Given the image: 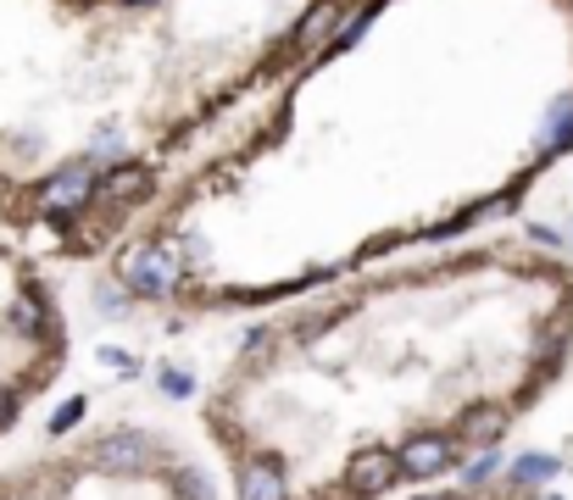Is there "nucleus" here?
Listing matches in <instances>:
<instances>
[{
  "instance_id": "nucleus-13",
  "label": "nucleus",
  "mask_w": 573,
  "mask_h": 500,
  "mask_svg": "<svg viewBox=\"0 0 573 500\" xmlns=\"http://www.w3.org/2000/svg\"><path fill=\"white\" fill-rule=\"evenodd\" d=\"M84 417H89V400H84V395H67L62 407L51 412V423H45V428H51V434L62 439V434H73V428H78Z\"/></svg>"
},
{
  "instance_id": "nucleus-22",
  "label": "nucleus",
  "mask_w": 573,
  "mask_h": 500,
  "mask_svg": "<svg viewBox=\"0 0 573 500\" xmlns=\"http://www.w3.org/2000/svg\"><path fill=\"white\" fill-rule=\"evenodd\" d=\"M530 239H540V245H562V234H557V228H540V223L530 228Z\"/></svg>"
},
{
  "instance_id": "nucleus-8",
  "label": "nucleus",
  "mask_w": 573,
  "mask_h": 500,
  "mask_svg": "<svg viewBox=\"0 0 573 500\" xmlns=\"http://www.w3.org/2000/svg\"><path fill=\"white\" fill-rule=\"evenodd\" d=\"M507 478H512V489H540V484L562 478V462L546 457V450H523V457L507 467Z\"/></svg>"
},
{
  "instance_id": "nucleus-4",
  "label": "nucleus",
  "mask_w": 573,
  "mask_h": 500,
  "mask_svg": "<svg viewBox=\"0 0 573 500\" xmlns=\"http://www.w3.org/2000/svg\"><path fill=\"white\" fill-rule=\"evenodd\" d=\"M451 462H457V439H451V434H412V439H401V450H396L401 484L440 478Z\"/></svg>"
},
{
  "instance_id": "nucleus-11",
  "label": "nucleus",
  "mask_w": 573,
  "mask_h": 500,
  "mask_svg": "<svg viewBox=\"0 0 573 500\" xmlns=\"http://www.w3.org/2000/svg\"><path fill=\"white\" fill-rule=\"evenodd\" d=\"M340 23H346L340 17V0H323V7L301 23V45H328L334 34H340Z\"/></svg>"
},
{
  "instance_id": "nucleus-20",
  "label": "nucleus",
  "mask_w": 573,
  "mask_h": 500,
  "mask_svg": "<svg viewBox=\"0 0 573 500\" xmlns=\"http://www.w3.org/2000/svg\"><path fill=\"white\" fill-rule=\"evenodd\" d=\"M273 345V328H251L246 334V357H257V350H267Z\"/></svg>"
},
{
  "instance_id": "nucleus-21",
  "label": "nucleus",
  "mask_w": 573,
  "mask_h": 500,
  "mask_svg": "<svg viewBox=\"0 0 573 500\" xmlns=\"http://www.w3.org/2000/svg\"><path fill=\"white\" fill-rule=\"evenodd\" d=\"M12 417H17V395H12V389H0V428H7Z\"/></svg>"
},
{
  "instance_id": "nucleus-5",
  "label": "nucleus",
  "mask_w": 573,
  "mask_h": 500,
  "mask_svg": "<svg viewBox=\"0 0 573 500\" xmlns=\"http://www.w3.org/2000/svg\"><path fill=\"white\" fill-rule=\"evenodd\" d=\"M346 478H351V495H357V500H368V495H385L390 484H401L396 450H390V445H362L357 457L346 462Z\"/></svg>"
},
{
  "instance_id": "nucleus-2",
  "label": "nucleus",
  "mask_w": 573,
  "mask_h": 500,
  "mask_svg": "<svg viewBox=\"0 0 573 500\" xmlns=\"http://www.w3.org/2000/svg\"><path fill=\"white\" fill-rule=\"evenodd\" d=\"M95 178H101V167H95V162H73V167H62V173H51V178L39 184L34 207L45 217H73V212H84L89 200H95Z\"/></svg>"
},
{
  "instance_id": "nucleus-23",
  "label": "nucleus",
  "mask_w": 573,
  "mask_h": 500,
  "mask_svg": "<svg viewBox=\"0 0 573 500\" xmlns=\"http://www.w3.org/2000/svg\"><path fill=\"white\" fill-rule=\"evenodd\" d=\"M418 500H451V495H418Z\"/></svg>"
},
{
  "instance_id": "nucleus-1",
  "label": "nucleus",
  "mask_w": 573,
  "mask_h": 500,
  "mask_svg": "<svg viewBox=\"0 0 573 500\" xmlns=\"http://www.w3.org/2000/svg\"><path fill=\"white\" fill-rule=\"evenodd\" d=\"M117 278L128 284V295H146V300H167L184 278V257L178 245H139L117 262Z\"/></svg>"
},
{
  "instance_id": "nucleus-14",
  "label": "nucleus",
  "mask_w": 573,
  "mask_h": 500,
  "mask_svg": "<svg viewBox=\"0 0 573 500\" xmlns=\"http://www.w3.org/2000/svg\"><path fill=\"white\" fill-rule=\"evenodd\" d=\"M17 334H39L45 328V300H34V295H23V300H12V317H7Z\"/></svg>"
},
{
  "instance_id": "nucleus-12",
  "label": "nucleus",
  "mask_w": 573,
  "mask_h": 500,
  "mask_svg": "<svg viewBox=\"0 0 573 500\" xmlns=\"http://www.w3.org/2000/svg\"><path fill=\"white\" fill-rule=\"evenodd\" d=\"M157 384H162L167 400H189V395H196V373L178 367V362H162V367H157Z\"/></svg>"
},
{
  "instance_id": "nucleus-17",
  "label": "nucleus",
  "mask_w": 573,
  "mask_h": 500,
  "mask_svg": "<svg viewBox=\"0 0 573 500\" xmlns=\"http://www.w3.org/2000/svg\"><path fill=\"white\" fill-rule=\"evenodd\" d=\"M496 467H501V457H496V445H485V450H479V457H473V462L462 467V484H468V489H479V484H485V478H490Z\"/></svg>"
},
{
  "instance_id": "nucleus-25",
  "label": "nucleus",
  "mask_w": 573,
  "mask_h": 500,
  "mask_svg": "<svg viewBox=\"0 0 573 500\" xmlns=\"http://www.w3.org/2000/svg\"><path fill=\"white\" fill-rule=\"evenodd\" d=\"M546 500H562V495H546Z\"/></svg>"
},
{
  "instance_id": "nucleus-18",
  "label": "nucleus",
  "mask_w": 573,
  "mask_h": 500,
  "mask_svg": "<svg viewBox=\"0 0 573 500\" xmlns=\"http://www.w3.org/2000/svg\"><path fill=\"white\" fill-rule=\"evenodd\" d=\"M101 362H107V367H117L123 378H134V373H139V362L128 357V350H117V345H101Z\"/></svg>"
},
{
  "instance_id": "nucleus-15",
  "label": "nucleus",
  "mask_w": 573,
  "mask_h": 500,
  "mask_svg": "<svg viewBox=\"0 0 573 500\" xmlns=\"http://www.w3.org/2000/svg\"><path fill=\"white\" fill-rule=\"evenodd\" d=\"M328 323H334V312H301L296 328H290V339H296V345H317V339L328 334Z\"/></svg>"
},
{
  "instance_id": "nucleus-19",
  "label": "nucleus",
  "mask_w": 573,
  "mask_h": 500,
  "mask_svg": "<svg viewBox=\"0 0 573 500\" xmlns=\"http://www.w3.org/2000/svg\"><path fill=\"white\" fill-rule=\"evenodd\" d=\"M207 250H212V245H207L201 234H184V267H207Z\"/></svg>"
},
{
  "instance_id": "nucleus-9",
  "label": "nucleus",
  "mask_w": 573,
  "mask_h": 500,
  "mask_svg": "<svg viewBox=\"0 0 573 500\" xmlns=\"http://www.w3.org/2000/svg\"><path fill=\"white\" fill-rule=\"evenodd\" d=\"M457 428H462V439H473V445H501L507 412H501V407H468Z\"/></svg>"
},
{
  "instance_id": "nucleus-7",
  "label": "nucleus",
  "mask_w": 573,
  "mask_h": 500,
  "mask_svg": "<svg viewBox=\"0 0 573 500\" xmlns=\"http://www.w3.org/2000/svg\"><path fill=\"white\" fill-rule=\"evenodd\" d=\"M240 500H290V478L273 457H257L246 473H240Z\"/></svg>"
},
{
  "instance_id": "nucleus-16",
  "label": "nucleus",
  "mask_w": 573,
  "mask_h": 500,
  "mask_svg": "<svg viewBox=\"0 0 573 500\" xmlns=\"http://www.w3.org/2000/svg\"><path fill=\"white\" fill-rule=\"evenodd\" d=\"M173 489H178V500H217L212 478H207V473H196V467L178 473V478H173Z\"/></svg>"
},
{
  "instance_id": "nucleus-10",
  "label": "nucleus",
  "mask_w": 573,
  "mask_h": 500,
  "mask_svg": "<svg viewBox=\"0 0 573 500\" xmlns=\"http://www.w3.org/2000/svg\"><path fill=\"white\" fill-rule=\"evenodd\" d=\"M540 150H546V157H562V150H573V100H557V107H551L546 134H540Z\"/></svg>"
},
{
  "instance_id": "nucleus-24",
  "label": "nucleus",
  "mask_w": 573,
  "mask_h": 500,
  "mask_svg": "<svg viewBox=\"0 0 573 500\" xmlns=\"http://www.w3.org/2000/svg\"><path fill=\"white\" fill-rule=\"evenodd\" d=\"M128 7H151V0H128Z\"/></svg>"
},
{
  "instance_id": "nucleus-3",
  "label": "nucleus",
  "mask_w": 573,
  "mask_h": 500,
  "mask_svg": "<svg viewBox=\"0 0 573 500\" xmlns=\"http://www.w3.org/2000/svg\"><path fill=\"white\" fill-rule=\"evenodd\" d=\"M151 457H157V445H151L146 434L117 428V434H107L101 445L89 450V467H95V473H107V478H134V473H146V467H151Z\"/></svg>"
},
{
  "instance_id": "nucleus-6",
  "label": "nucleus",
  "mask_w": 573,
  "mask_h": 500,
  "mask_svg": "<svg viewBox=\"0 0 573 500\" xmlns=\"http://www.w3.org/2000/svg\"><path fill=\"white\" fill-rule=\"evenodd\" d=\"M151 195V167H134V162H117L95 178V200H107V207H139V200Z\"/></svg>"
}]
</instances>
